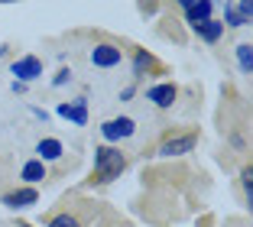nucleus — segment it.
I'll return each instance as SVG.
<instances>
[{"label":"nucleus","mask_w":253,"mask_h":227,"mask_svg":"<svg viewBox=\"0 0 253 227\" xmlns=\"http://www.w3.org/2000/svg\"><path fill=\"white\" fill-rule=\"evenodd\" d=\"M59 117H65V120H72V124L84 127V124H88V104H84V101H75V104H59Z\"/></svg>","instance_id":"7"},{"label":"nucleus","mask_w":253,"mask_h":227,"mask_svg":"<svg viewBox=\"0 0 253 227\" xmlns=\"http://www.w3.org/2000/svg\"><path fill=\"white\" fill-rule=\"evenodd\" d=\"M124 166H126V159H124L120 149H114V146L94 149V172H97V179L111 182V179H117L120 172H124Z\"/></svg>","instance_id":"1"},{"label":"nucleus","mask_w":253,"mask_h":227,"mask_svg":"<svg viewBox=\"0 0 253 227\" xmlns=\"http://www.w3.org/2000/svg\"><path fill=\"white\" fill-rule=\"evenodd\" d=\"M224 20H227V26H247L244 16L237 13V7H234V3H227V7H224Z\"/></svg>","instance_id":"14"},{"label":"nucleus","mask_w":253,"mask_h":227,"mask_svg":"<svg viewBox=\"0 0 253 227\" xmlns=\"http://www.w3.org/2000/svg\"><path fill=\"white\" fill-rule=\"evenodd\" d=\"M146 68H153V55H146V52H136V59H133V72L143 75Z\"/></svg>","instance_id":"15"},{"label":"nucleus","mask_w":253,"mask_h":227,"mask_svg":"<svg viewBox=\"0 0 253 227\" xmlns=\"http://www.w3.org/2000/svg\"><path fill=\"white\" fill-rule=\"evenodd\" d=\"M10 72H13V81H36L39 75H42V62L36 59V55H23V59H16L13 65H10Z\"/></svg>","instance_id":"2"},{"label":"nucleus","mask_w":253,"mask_h":227,"mask_svg":"<svg viewBox=\"0 0 253 227\" xmlns=\"http://www.w3.org/2000/svg\"><path fill=\"white\" fill-rule=\"evenodd\" d=\"M36 188H20V191H10L7 198H3V205L7 208H30V205H36Z\"/></svg>","instance_id":"9"},{"label":"nucleus","mask_w":253,"mask_h":227,"mask_svg":"<svg viewBox=\"0 0 253 227\" xmlns=\"http://www.w3.org/2000/svg\"><path fill=\"white\" fill-rule=\"evenodd\" d=\"M188 149H195V136L192 133H185V136H169L159 146V153L163 156H182V153H188Z\"/></svg>","instance_id":"6"},{"label":"nucleus","mask_w":253,"mask_h":227,"mask_svg":"<svg viewBox=\"0 0 253 227\" xmlns=\"http://www.w3.org/2000/svg\"><path fill=\"white\" fill-rule=\"evenodd\" d=\"M182 10H185L188 23H192V30H195L198 23L211 20V13H214V3H208V0H201V3H192V0H185V3H182Z\"/></svg>","instance_id":"5"},{"label":"nucleus","mask_w":253,"mask_h":227,"mask_svg":"<svg viewBox=\"0 0 253 227\" xmlns=\"http://www.w3.org/2000/svg\"><path fill=\"white\" fill-rule=\"evenodd\" d=\"M20 179H23V182H30V185L42 182V179H45V166H42L39 159H30L26 166L20 169Z\"/></svg>","instance_id":"12"},{"label":"nucleus","mask_w":253,"mask_h":227,"mask_svg":"<svg viewBox=\"0 0 253 227\" xmlns=\"http://www.w3.org/2000/svg\"><path fill=\"white\" fill-rule=\"evenodd\" d=\"M68 78H72V72H68V68H62V72H59V75L52 78V85H65Z\"/></svg>","instance_id":"18"},{"label":"nucleus","mask_w":253,"mask_h":227,"mask_svg":"<svg viewBox=\"0 0 253 227\" xmlns=\"http://www.w3.org/2000/svg\"><path fill=\"white\" fill-rule=\"evenodd\" d=\"M195 33H198V36L205 39V43H217V39L224 36V23H217L214 16H211V20L198 23V26H195Z\"/></svg>","instance_id":"11"},{"label":"nucleus","mask_w":253,"mask_h":227,"mask_svg":"<svg viewBox=\"0 0 253 227\" xmlns=\"http://www.w3.org/2000/svg\"><path fill=\"white\" fill-rule=\"evenodd\" d=\"M36 153H39V162H55V159H62V143L52 136H45V139H39Z\"/></svg>","instance_id":"10"},{"label":"nucleus","mask_w":253,"mask_h":227,"mask_svg":"<svg viewBox=\"0 0 253 227\" xmlns=\"http://www.w3.org/2000/svg\"><path fill=\"white\" fill-rule=\"evenodd\" d=\"M49 227H82V224H78V218H72V214H59V218L49 221Z\"/></svg>","instance_id":"16"},{"label":"nucleus","mask_w":253,"mask_h":227,"mask_svg":"<svg viewBox=\"0 0 253 227\" xmlns=\"http://www.w3.org/2000/svg\"><path fill=\"white\" fill-rule=\"evenodd\" d=\"M237 62H240V72H244V75H250L253 72V49H250V45H237Z\"/></svg>","instance_id":"13"},{"label":"nucleus","mask_w":253,"mask_h":227,"mask_svg":"<svg viewBox=\"0 0 253 227\" xmlns=\"http://www.w3.org/2000/svg\"><path fill=\"white\" fill-rule=\"evenodd\" d=\"M120 59H124V52L111 43H101L91 49V65H97V68H114V65H120Z\"/></svg>","instance_id":"4"},{"label":"nucleus","mask_w":253,"mask_h":227,"mask_svg":"<svg viewBox=\"0 0 253 227\" xmlns=\"http://www.w3.org/2000/svg\"><path fill=\"white\" fill-rule=\"evenodd\" d=\"M234 7H237V13L244 16V23L253 20V3H250V0H240V3H234Z\"/></svg>","instance_id":"17"},{"label":"nucleus","mask_w":253,"mask_h":227,"mask_svg":"<svg viewBox=\"0 0 253 227\" xmlns=\"http://www.w3.org/2000/svg\"><path fill=\"white\" fill-rule=\"evenodd\" d=\"M146 97L156 107H172L175 104V85H153V88L146 91Z\"/></svg>","instance_id":"8"},{"label":"nucleus","mask_w":253,"mask_h":227,"mask_svg":"<svg viewBox=\"0 0 253 227\" xmlns=\"http://www.w3.org/2000/svg\"><path fill=\"white\" fill-rule=\"evenodd\" d=\"M133 130H136V124L130 117H114V120H107V124L101 127V136H104L107 143H117V139L133 136Z\"/></svg>","instance_id":"3"}]
</instances>
